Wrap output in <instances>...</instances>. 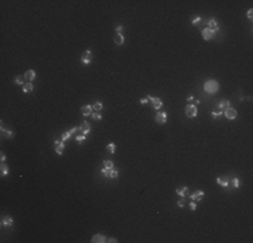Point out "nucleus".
<instances>
[{"label":"nucleus","instance_id":"nucleus-43","mask_svg":"<svg viewBox=\"0 0 253 243\" xmlns=\"http://www.w3.org/2000/svg\"><path fill=\"white\" fill-rule=\"evenodd\" d=\"M4 161H5V154L1 153V162H4Z\"/></svg>","mask_w":253,"mask_h":243},{"label":"nucleus","instance_id":"nucleus-28","mask_svg":"<svg viewBox=\"0 0 253 243\" xmlns=\"http://www.w3.org/2000/svg\"><path fill=\"white\" fill-rule=\"evenodd\" d=\"M101 173L104 174V176H106V177H109V173H110V169H106V168H102L101 169Z\"/></svg>","mask_w":253,"mask_h":243},{"label":"nucleus","instance_id":"nucleus-23","mask_svg":"<svg viewBox=\"0 0 253 243\" xmlns=\"http://www.w3.org/2000/svg\"><path fill=\"white\" fill-rule=\"evenodd\" d=\"M217 27V22H216V19H210L209 20V29H216Z\"/></svg>","mask_w":253,"mask_h":243},{"label":"nucleus","instance_id":"nucleus-4","mask_svg":"<svg viewBox=\"0 0 253 243\" xmlns=\"http://www.w3.org/2000/svg\"><path fill=\"white\" fill-rule=\"evenodd\" d=\"M224 112H225V116L228 117V119H236L237 117V111L234 108H230V107H229L228 109H225Z\"/></svg>","mask_w":253,"mask_h":243},{"label":"nucleus","instance_id":"nucleus-1","mask_svg":"<svg viewBox=\"0 0 253 243\" xmlns=\"http://www.w3.org/2000/svg\"><path fill=\"white\" fill-rule=\"evenodd\" d=\"M203 89H205V92L206 93L213 95V93H216L217 91H218V83L214 81V80H207V81L205 83V85H203Z\"/></svg>","mask_w":253,"mask_h":243},{"label":"nucleus","instance_id":"nucleus-22","mask_svg":"<svg viewBox=\"0 0 253 243\" xmlns=\"http://www.w3.org/2000/svg\"><path fill=\"white\" fill-rule=\"evenodd\" d=\"M24 77H20V76H18L16 78H15V83H16L18 85H24Z\"/></svg>","mask_w":253,"mask_h":243},{"label":"nucleus","instance_id":"nucleus-6","mask_svg":"<svg viewBox=\"0 0 253 243\" xmlns=\"http://www.w3.org/2000/svg\"><path fill=\"white\" fill-rule=\"evenodd\" d=\"M92 242L93 243H104V242H106V238H105L104 235H101V234H96V235H93Z\"/></svg>","mask_w":253,"mask_h":243},{"label":"nucleus","instance_id":"nucleus-26","mask_svg":"<svg viewBox=\"0 0 253 243\" xmlns=\"http://www.w3.org/2000/svg\"><path fill=\"white\" fill-rule=\"evenodd\" d=\"M93 109H94V111H101V109H102V104H101V103H94V105H93Z\"/></svg>","mask_w":253,"mask_h":243},{"label":"nucleus","instance_id":"nucleus-35","mask_svg":"<svg viewBox=\"0 0 253 243\" xmlns=\"http://www.w3.org/2000/svg\"><path fill=\"white\" fill-rule=\"evenodd\" d=\"M178 205L180 207V208H182V207H184V200H183V197H182V199H180V200L178 201Z\"/></svg>","mask_w":253,"mask_h":243},{"label":"nucleus","instance_id":"nucleus-10","mask_svg":"<svg viewBox=\"0 0 253 243\" xmlns=\"http://www.w3.org/2000/svg\"><path fill=\"white\" fill-rule=\"evenodd\" d=\"M115 42H116V45H123V43H124V35L121 33H116V35H115Z\"/></svg>","mask_w":253,"mask_h":243},{"label":"nucleus","instance_id":"nucleus-25","mask_svg":"<svg viewBox=\"0 0 253 243\" xmlns=\"http://www.w3.org/2000/svg\"><path fill=\"white\" fill-rule=\"evenodd\" d=\"M222 113H224V111H221V109L218 108V109H216V111H213V112H212V115H213V116H214V117H218V116H220V115H222Z\"/></svg>","mask_w":253,"mask_h":243},{"label":"nucleus","instance_id":"nucleus-19","mask_svg":"<svg viewBox=\"0 0 253 243\" xmlns=\"http://www.w3.org/2000/svg\"><path fill=\"white\" fill-rule=\"evenodd\" d=\"M106 150H108L110 154H113V153L116 151V145H115V143H109L108 147H106Z\"/></svg>","mask_w":253,"mask_h":243},{"label":"nucleus","instance_id":"nucleus-2","mask_svg":"<svg viewBox=\"0 0 253 243\" xmlns=\"http://www.w3.org/2000/svg\"><path fill=\"white\" fill-rule=\"evenodd\" d=\"M197 113H198V111H197V107H195L194 104H187V107H186L187 117H195Z\"/></svg>","mask_w":253,"mask_h":243},{"label":"nucleus","instance_id":"nucleus-16","mask_svg":"<svg viewBox=\"0 0 253 243\" xmlns=\"http://www.w3.org/2000/svg\"><path fill=\"white\" fill-rule=\"evenodd\" d=\"M229 107H230V103H229V100H222L220 103V109L221 111H225V109H228Z\"/></svg>","mask_w":253,"mask_h":243},{"label":"nucleus","instance_id":"nucleus-3","mask_svg":"<svg viewBox=\"0 0 253 243\" xmlns=\"http://www.w3.org/2000/svg\"><path fill=\"white\" fill-rule=\"evenodd\" d=\"M155 120H156V123H159V124H164L167 122V113L166 112H158L156 116H155Z\"/></svg>","mask_w":253,"mask_h":243},{"label":"nucleus","instance_id":"nucleus-41","mask_svg":"<svg viewBox=\"0 0 253 243\" xmlns=\"http://www.w3.org/2000/svg\"><path fill=\"white\" fill-rule=\"evenodd\" d=\"M193 100H194V97H193V96H189V97H187V101H189V104H191V101H193Z\"/></svg>","mask_w":253,"mask_h":243},{"label":"nucleus","instance_id":"nucleus-37","mask_svg":"<svg viewBox=\"0 0 253 243\" xmlns=\"http://www.w3.org/2000/svg\"><path fill=\"white\" fill-rule=\"evenodd\" d=\"M123 29H124L123 26H117V27H116V33H121V31H123Z\"/></svg>","mask_w":253,"mask_h":243},{"label":"nucleus","instance_id":"nucleus-9","mask_svg":"<svg viewBox=\"0 0 253 243\" xmlns=\"http://www.w3.org/2000/svg\"><path fill=\"white\" fill-rule=\"evenodd\" d=\"M24 78L27 80L28 83H31V81L35 78V72H34V70H27L24 73Z\"/></svg>","mask_w":253,"mask_h":243},{"label":"nucleus","instance_id":"nucleus-8","mask_svg":"<svg viewBox=\"0 0 253 243\" xmlns=\"http://www.w3.org/2000/svg\"><path fill=\"white\" fill-rule=\"evenodd\" d=\"M92 111H93V107H92V105H83L82 108H81V112H82L83 116L92 115Z\"/></svg>","mask_w":253,"mask_h":243},{"label":"nucleus","instance_id":"nucleus-12","mask_svg":"<svg viewBox=\"0 0 253 243\" xmlns=\"http://www.w3.org/2000/svg\"><path fill=\"white\" fill-rule=\"evenodd\" d=\"M152 105H154L155 109H159V108H162L163 103H162V100H160L159 97H154V99H152Z\"/></svg>","mask_w":253,"mask_h":243},{"label":"nucleus","instance_id":"nucleus-20","mask_svg":"<svg viewBox=\"0 0 253 243\" xmlns=\"http://www.w3.org/2000/svg\"><path fill=\"white\" fill-rule=\"evenodd\" d=\"M217 182H218L220 185H222L224 188H226V186H228V181L225 180V178H221V177H218V178H217Z\"/></svg>","mask_w":253,"mask_h":243},{"label":"nucleus","instance_id":"nucleus-7","mask_svg":"<svg viewBox=\"0 0 253 243\" xmlns=\"http://www.w3.org/2000/svg\"><path fill=\"white\" fill-rule=\"evenodd\" d=\"M79 130L82 131V134H83V135H87L89 132H90V126L87 124L86 122H82V124L79 126Z\"/></svg>","mask_w":253,"mask_h":243},{"label":"nucleus","instance_id":"nucleus-33","mask_svg":"<svg viewBox=\"0 0 253 243\" xmlns=\"http://www.w3.org/2000/svg\"><path fill=\"white\" fill-rule=\"evenodd\" d=\"M82 62L85 63V65H87V63H90V58H86V57H82Z\"/></svg>","mask_w":253,"mask_h":243},{"label":"nucleus","instance_id":"nucleus-34","mask_svg":"<svg viewBox=\"0 0 253 243\" xmlns=\"http://www.w3.org/2000/svg\"><path fill=\"white\" fill-rule=\"evenodd\" d=\"M92 116H93V119H97V120L101 119V115H100V113H92Z\"/></svg>","mask_w":253,"mask_h":243},{"label":"nucleus","instance_id":"nucleus-36","mask_svg":"<svg viewBox=\"0 0 253 243\" xmlns=\"http://www.w3.org/2000/svg\"><path fill=\"white\" fill-rule=\"evenodd\" d=\"M252 16H253V10L250 8V10L248 11V18H249V19H252Z\"/></svg>","mask_w":253,"mask_h":243},{"label":"nucleus","instance_id":"nucleus-38","mask_svg":"<svg viewBox=\"0 0 253 243\" xmlns=\"http://www.w3.org/2000/svg\"><path fill=\"white\" fill-rule=\"evenodd\" d=\"M199 20H201V16H197V18L194 19V20H193V24H197V23H198Z\"/></svg>","mask_w":253,"mask_h":243},{"label":"nucleus","instance_id":"nucleus-27","mask_svg":"<svg viewBox=\"0 0 253 243\" xmlns=\"http://www.w3.org/2000/svg\"><path fill=\"white\" fill-rule=\"evenodd\" d=\"M104 168L113 169V162H112V161H105V162H104Z\"/></svg>","mask_w":253,"mask_h":243},{"label":"nucleus","instance_id":"nucleus-24","mask_svg":"<svg viewBox=\"0 0 253 243\" xmlns=\"http://www.w3.org/2000/svg\"><path fill=\"white\" fill-rule=\"evenodd\" d=\"M117 176H119V172H117V170H115V169H110L109 177H110V178H117Z\"/></svg>","mask_w":253,"mask_h":243},{"label":"nucleus","instance_id":"nucleus-31","mask_svg":"<svg viewBox=\"0 0 253 243\" xmlns=\"http://www.w3.org/2000/svg\"><path fill=\"white\" fill-rule=\"evenodd\" d=\"M82 57H86V58H92V51H85V53H83V55Z\"/></svg>","mask_w":253,"mask_h":243},{"label":"nucleus","instance_id":"nucleus-32","mask_svg":"<svg viewBox=\"0 0 253 243\" xmlns=\"http://www.w3.org/2000/svg\"><path fill=\"white\" fill-rule=\"evenodd\" d=\"M190 209H191V211H195V209H197V204H195L194 201H191V203H190Z\"/></svg>","mask_w":253,"mask_h":243},{"label":"nucleus","instance_id":"nucleus-40","mask_svg":"<svg viewBox=\"0 0 253 243\" xmlns=\"http://www.w3.org/2000/svg\"><path fill=\"white\" fill-rule=\"evenodd\" d=\"M106 242H109V243H115V242H117V240H116L115 238H109L108 240H106Z\"/></svg>","mask_w":253,"mask_h":243},{"label":"nucleus","instance_id":"nucleus-15","mask_svg":"<svg viewBox=\"0 0 253 243\" xmlns=\"http://www.w3.org/2000/svg\"><path fill=\"white\" fill-rule=\"evenodd\" d=\"M8 166H7V165L5 164H1L0 165V174H1V176H7V174H8Z\"/></svg>","mask_w":253,"mask_h":243},{"label":"nucleus","instance_id":"nucleus-11","mask_svg":"<svg viewBox=\"0 0 253 243\" xmlns=\"http://www.w3.org/2000/svg\"><path fill=\"white\" fill-rule=\"evenodd\" d=\"M203 190H197V192H194L193 194H191V200H201L202 197H203Z\"/></svg>","mask_w":253,"mask_h":243},{"label":"nucleus","instance_id":"nucleus-42","mask_svg":"<svg viewBox=\"0 0 253 243\" xmlns=\"http://www.w3.org/2000/svg\"><path fill=\"white\" fill-rule=\"evenodd\" d=\"M147 101H148L147 99H140V103H141V104H147Z\"/></svg>","mask_w":253,"mask_h":243},{"label":"nucleus","instance_id":"nucleus-18","mask_svg":"<svg viewBox=\"0 0 253 243\" xmlns=\"http://www.w3.org/2000/svg\"><path fill=\"white\" fill-rule=\"evenodd\" d=\"M63 150H65V145H63V143H59V145L55 146V151H57L58 154H62Z\"/></svg>","mask_w":253,"mask_h":243},{"label":"nucleus","instance_id":"nucleus-5","mask_svg":"<svg viewBox=\"0 0 253 243\" xmlns=\"http://www.w3.org/2000/svg\"><path fill=\"white\" fill-rule=\"evenodd\" d=\"M202 37L206 39V41H209V39H212L213 37H214V33H213V30L212 29H203L202 30Z\"/></svg>","mask_w":253,"mask_h":243},{"label":"nucleus","instance_id":"nucleus-29","mask_svg":"<svg viewBox=\"0 0 253 243\" xmlns=\"http://www.w3.org/2000/svg\"><path fill=\"white\" fill-rule=\"evenodd\" d=\"M233 186L234 188H238V185H240V181H238V178H233Z\"/></svg>","mask_w":253,"mask_h":243},{"label":"nucleus","instance_id":"nucleus-17","mask_svg":"<svg viewBox=\"0 0 253 243\" xmlns=\"http://www.w3.org/2000/svg\"><path fill=\"white\" fill-rule=\"evenodd\" d=\"M32 89H34V87H32V84H31V83H26V84L23 85V92H24V93L32 92Z\"/></svg>","mask_w":253,"mask_h":243},{"label":"nucleus","instance_id":"nucleus-21","mask_svg":"<svg viewBox=\"0 0 253 243\" xmlns=\"http://www.w3.org/2000/svg\"><path fill=\"white\" fill-rule=\"evenodd\" d=\"M70 136H71V132H70V131H66V132H63V134H62L61 141H62V142H65V141H66V139H69Z\"/></svg>","mask_w":253,"mask_h":243},{"label":"nucleus","instance_id":"nucleus-39","mask_svg":"<svg viewBox=\"0 0 253 243\" xmlns=\"http://www.w3.org/2000/svg\"><path fill=\"white\" fill-rule=\"evenodd\" d=\"M5 132H7V136H8V138H12V136H14L12 131H5Z\"/></svg>","mask_w":253,"mask_h":243},{"label":"nucleus","instance_id":"nucleus-30","mask_svg":"<svg viewBox=\"0 0 253 243\" xmlns=\"http://www.w3.org/2000/svg\"><path fill=\"white\" fill-rule=\"evenodd\" d=\"M75 139H77V142H83V141H85V135H83V134L82 135H78Z\"/></svg>","mask_w":253,"mask_h":243},{"label":"nucleus","instance_id":"nucleus-13","mask_svg":"<svg viewBox=\"0 0 253 243\" xmlns=\"http://www.w3.org/2000/svg\"><path fill=\"white\" fill-rule=\"evenodd\" d=\"M176 193H178L180 197H184L189 193V189H187V186H180V188L176 189Z\"/></svg>","mask_w":253,"mask_h":243},{"label":"nucleus","instance_id":"nucleus-14","mask_svg":"<svg viewBox=\"0 0 253 243\" xmlns=\"http://www.w3.org/2000/svg\"><path fill=\"white\" fill-rule=\"evenodd\" d=\"M1 226H12V218L11 216H4L1 219Z\"/></svg>","mask_w":253,"mask_h":243}]
</instances>
